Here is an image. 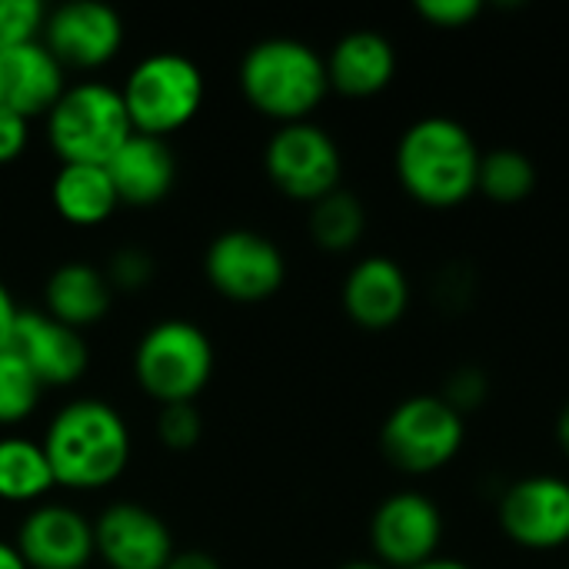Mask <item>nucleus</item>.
Returning <instances> with one entry per match:
<instances>
[{
  "label": "nucleus",
  "instance_id": "nucleus-5",
  "mask_svg": "<svg viewBox=\"0 0 569 569\" xmlns=\"http://www.w3.org/2000/svg\"><path fill=\"white\" fill-rule=\"evenodd\" d=\"M133 133L167 137L183 130L203 107V73L177 50H157L137 60L120 87Z\"/></svg>",
  "mask_w": 569,
  "mask_h": 569
},
{
  "label": "nucleus",
  "instance_id": "nucleus-28",
  "mask_svg": "<svg viewBox=\"0 0 569 569\" xmlns=\"http://www.w3.org/2000/svg\"><path fill=\"white\" fill-rule=\"evenodd\" d=\"M457 413H473V410H480L483 403H487V397H490V377H487V370H480V367H457L453 373H450V380L443 383V393H440Z\"/></svg>",
  "mask_w": 569,
  "mask_h": 569
},
{
  "label": "nucleus",
  "instance_id": "nucleus-29",
  "mask_svg": "<svg viewBox=\"0 0 569 569\" xmlns=\"http://www.w3.org/2000/svg\"><path fill=\"white\" fill-rule=\"evenodd\" d=\"M107 280L113 290H143L153 280V257L140 247H123L107 263Z\"/></svg>",
  "mask_w": 569,
  "mask_h": 569
},
{
  "label": "nucleus",
  "instance_id": "nucleus-36",
  "mask_svg": "<svg viewBox=\"0 0 569 569\" xmlns=\"http://www.w3.org/2000/svg\"><path fill=\"white\" fill-rule=\"evenodd\" d=\"M413 569H473L467 567L463 560H453V557H433V560H427V563H420V567Z\"/></svg>",
  "mask_w": 569,
  "mask_h": 569
},
{
  "label": "nucleus",
  "instance_id": "nucleus-11",
  "mask_svg": "<svg viewBox=\"0 0 569 569\" xmlns=\"http://www.w3.org/2000/svg\"><path fill=\"white\" fill-rule=\"evenodd\" d=\"M500 530L530 553H550L569 543V480L533 473L510 483L497 503Z\"/></svg>",
  "mask_w": 569,
  "mask_h": 569
},
{
  "label": "nucleus",
  "instance_id": "nucleus-3",
  "mask_svg": "<svg viewBox=\"0 0 569 569\" xmlns=\"http://www.w3.org/2000/svg\"><path fill=\"white\" fill-rule=\"evenodd\" d=\"M237 80L243 100L280 127L310 120L330 93L323 53L293 37H267L253 43L240 60Z\"/></svg>",
  "mask_w": 569,
  "mask_h": 569
},
{
  "label": "nucleus",
  "instance_id": "nucleus-1",
  "mask_svg": "<svg viewBox=\"0 0 569 569\" xmlns=\"http://www.w3.org/2000/svg\"><path fill=\"white\" fill-rule=\"evenodd\" d=\"M43 453L53 480L63 490L93 493L107 490L130 467V427L117 407L97 397L63 403L43 433Z\"/></svg>",
  "mask_w": 569,
  "mask_h": 569
},
{
  "label": "nucleus",
  "instance_id": "nucleus-34",
  "mask_svg": "<svg viewBox=\"0 0 569 569\" xmlns=\"http://www.w3.org/2000/svg\"><path fill=\"white\" fill-rule=\"evenodd\" d=\"M0 569H27L23 557L17 553V547L7 543V540H0Z\"/></svg>",
  "mask_w": 569,
  "mask_h": 569
},
{
  "label": "nucleus",
  "instance_id": "nucleus-30",
  "mask_svg": "<svg viewBox=\"0 0 569 569\" xmlns=\"http://www.w3.org/2000/svg\"><path fill=\"white\" fill-rule=\"evenodd\" d=\"M417 13L430 27L460 30V27H470L483 13V3L480 0H417Z\"/></svg>",
  "mask_w": 569,
  "mask_h": 569
},
{
  "label": "nucleus",
  "instance_id": "nucleus-33",
  "mask_svg": "<svg viewBox=\"0 0 569 569\" xmlns=\"http://www.w3.org/2000/svg\"><path fill=\"white\" fill-rule=\"evenodd\" d=\"M163 569H220V563L203 550H183V553H173Z\"/></svg>",
  "mask_w": 569,
  "mask_h": 569
},
{
  "label": "nucleus",
  "instance_id": "nucleus-14",
  "mask_svg": "<svg viewBox=\"0 0 569 569\" xmlns=\"http://www.w3.org/2000/svg\"><path fill=\"white\" fill-rule=\"evenodd\" d=\"M27 569H87L97 557L93 523L67 503L33 507L13 540Z\"/></svg>",
  "mask_w": 569,
  "mask_h": 569
},
{
  "label": "nucleus",
  "instance_id": "nucleus-22",
  "mask_svg": "<svg viewBox=\"0 0 569 569\" xmlns=\"http://www.w3.org/2000/svg\"><path fill=\"white\" fill-rule=\"evenodd\" d=\"M57 487L50 460L40 440L10 433L0 437V500L3 503H43V497Z\"/></svg>",
  "mask_w": 569,
  "mask_h": 569
},
{
  "label": "nucleus",
  "instance_id": "nucleus-26",
  "mask_svg": "<svg viewBox=\"0 0 569 569\" xmlns=\"http://www.w3.org/2000/svg\"><path fill=\"white\" fill-rule=\"evenodd\" d=\"M47 7L40 0H0V50L40 40Z\"/></svg>",
  "mask_w": 569,
  "mask_h": 569
},
{
  "label": "nucleus",
  "instance_id": "nucleus-19",
  "mask_svg": "<svg viewBox=\"0 0 569 569\" xmlns=\"http://www.w3.org/2000/svg\"><path fill=\"white\" fill-rule=\"evenodd\" d=\"M107 173L113 180V190L120 203L130 207H153L160 203L173 180H177V160L167 140L147 137V133H130L123 147L107 160Z\"/></svg>",
  "mask_w": 569,
  "mask_h": 569
},
{
  "label": "nucleus",
  "instance_id": "nucleus-7",
  "mask_svg": "<svg viewBox=\"0 0 569 569\" xmlns=\"http://www.w3.org/2000/svg\"><path fill=\"white\" fill-rule=\"evenodd\" d=\"M467 443V417L457 413L440 393H417L400 400L383 427V457L410 477H427L450 467Z\"/></svg>",
  "mask_w": 569,
  "mask_h": 569
},
{
  "label": "nucleus",
  "instance_id": "nucleus-15",
  "mask_svg": "<svg viewBox=\"0 0 569 569\" xmlns=\"http://www.w3.org/2000/svg\"><path fill=\"white\" fill-rule=\"evenodd\" d=\"M10 350L33 370L43 390L77 383L90 363L83 333L43 310H20Z\"/></svg>",
  "mask_w": 569,
  "mask_h": 569
},
{
  "label": "nucleus",
  "instance_id": "nucleus-8",
  "mask_svg": "<svg viewBox=\"0 0 569 569\" xmlns=\"http://www.w3.org/2000/svg\"><path fill=\"white\" fill-rule=\"evenodd\" d=\"M263 170L283 197L317 203L340 190L343 153L320 123H283L263 147Z\"/></svg>",
  "mask_w": 569,
  "mask_h": 569
},
{
  "label": "nucleus",
  "instance_id": "nucleus-17",
  "mask_svg": "<svg viewBox=\"0 0 569 569\" xmlns=\"http://www.w3.org/2000/svg\"><path fill=\"white\" fill-rule=\"evenodd\" d=\"M330 90L363 100L383 93L397 77V47L380 30H350L323 57Z\"/></svg>",
  "mask_w": 569,
  "mask_h": 569
},
{
  "label": "nucleus",
  "instance_id": "nucleus-37",
  "mask_svg": "<svg viewBox=\"0 0 569 569\" xmlns=\"http://www.w3.org/2000/svg\"><path fill=\"white\" fill-rule=\"evenodd\" d=\"M337 569H387L383 563H377V560H347L343 567Z\"/></svg>",
  "mask_w": 569,
  "mask_h": 569
},
{
  "label": "nucleus",
  "instance_id": "nucleus-16",
  "mask_svg": "<svg viewBox=\"0 0 569 569\" xmlns=\"http://www.w3.org/2000/svg\"><path fill=\"white\" fill-rule=\"evenodd\" d=\"M343 310L363 330H390L410 310V277L407 270L383 253L357 260L343 280Z\"/></svg>",
  "mask_w": 569,
  "mask_h": 569
},
{
  "label": "nucleus",
  "instance_id": "nucleus-2",
  "mask_svg": "<svg viewBox=\"0 0 569 569\" xmlns=\"http://www.w3.org/2000/svg\"><path fill=\"white\" fill-rule=\"evenodd\" d=\"M480 157L483 150L460 120L430 113L400 133L393 170L410 200L430 210H450L477 193Z\"/></svg>",
  "mask_w": 569,
  "mask_h": 569
},
{
  "label": "nucleus",
  "instance_id": "nucleus-9",
  "mask_svg": "<svg viewBox=\"0 0 569 569\" xmlns=\"http://www.w3.org/2000/svg\"><path fill=\"white\" fill-rule=\"evenodd\" d=\"M207 283L230 303H263L287 280L283 250L257 230H223L203 253Z\"/></svg>",
  "mask_w": 569,
  "mask_h": 569
},
{
  "label": "nucleus",
  "instance_id": "nucleus-4",
  "mask_svg": "<svg viewBox=\"0 0 569 569\" xmlns=\"http://www.w3.org/2000/svg\"><path fill=\"white\" fill-rule=\"evenodd\" d=\"M130 133L133 127L120 90L100 80L67 87L47 113V143L60 163L107 167Z\"/></svg>",
  "mask_w": 569,
  "mask_h": 569
},
{
  "label": "nucleus",
  "instance_id": "nucleus-18",
  "mask_svg": "<svg viewBox=\"0 0 569 569\" xmlns=\"http://www.w3.org/2000/svg\"><path fill=\"white\" fill-rule=\"evenodd\" d=\"M67 90L60 60L43 47V40H30L10 50H0V107L20 117H47L50 107Z\"/></svg>",
  "mask_w": 569,
  "mask_h": 569
},
{
  "label": "nucleus",
  "instance_id": "nucleus-27",
  "mask_svg": "<svg viewBox=\"0 0 569 569\" xmlns=\"http://www.w3.org/2000/svg\"><path fill=\"white\" fill-rule=\"evenodd\" d=\"M203 433V420L197 413L193 403H170V407H160V417H157V437L167 450H190L197 447Z\"/></svg>",
  "mask_w": 569,
  "mask_h": 569
},
{
  "label": "nucleus",
  "instance_id": "nucleus-32",
  "mask_svg": "<svg viewBox=\"0 0 569 569\" xmlns=\"http://www.w3.org/2000/svg\"><path fill=\"white\" fill-rule=\"evenodd\" d=\"M20 307L13 303L7 283H0V350H7L13 343V327H17Z\"/></svg>",
  "mask_w": 569,
  "mask_h": 569
},
{
  "label": "nucleus",
  "instance_id": "nucleus-21",
  "mask_svg": "<svg viewBox=\"0 0 569 569\" xmlns=\"http://www.w3.org/2000/svg\"><path fill=\"white\" fill-rule=\"evenodd\" d=\"M50 203L63 223L90 230V227L107 223L117 213L120 197L113 190L107 167L60 163V170L50 180Z\"/></svg>",
  "mask_w": 569,
  "mask_h": 569
},
{
  "label": "nucleus",
  "instance_id": "nucleus-25",
  "mask_svg": "<svg viewBox=\"0 0 569 569\" xmlns=\"http://www.w3.org/2000/svg\"><path fill=\"white\" fill-rule=\"evenodd\" d=\"M40 380L33 370L7 347L0 350V427H17L40 407Z\"/></svg>",
  "mask_w": 569,
  "mask_h": 569
},
{
  "label": "nucleus",
  "instance_id": "nucleus-23",
  "mask_svg": "<svg viewBox=\"0 0 569 569\" xmlns=\"http://www.w3.org/2000/svg\"><path fill=\"white\" fill-rule=\"evenodd\" d=\"M310 237L320 250L327 253H347L360 243L367 230V210L357 193L350 190H333L323 200L310 203Z\"/></svg>",
  "mask_w": 569,
  "mask_h": 569
},
{
  "label": "nucleus",
  "instance_id": "nucleus-31",
  "mask_svg": "<svg viewBox=\"0 0 569 569\" xmlns=\"http://www.w3.org/2000/svg\"><path fill=\"white\" fill-rule=\"evenodd\" d=\"M27 143H30V120L0 107V167L20 160Z\"/></svg>",
  "mask_w": 569,
  "mask_h": 569
},
{
  "label": "nucleus",
  "instance_id": "nucleus-20",
  "mask_svg": "<svg viewBox=\"0 0 569 569\" xmlns=\"http://www.w3.org/2000/svg\"><path fill=\"white\" fill-rule=\"evenodd\" d=\"M110 303H113V287H110L107 273L87 260L60 263L43 283V313H50L53 320H60L80 333L87 327L100 323L107 317Z\"/></svg>",
  "mask_w": 569,
  "mask_h": 569
},
{
  "label": "nucleus",
  "instance_id": "nucleus-13",
  "mask_svg": "<svg viewBox=\"0 0 569 569\" xmlns=\"http://www.w3.org/2000/svg\"><path fill=\"white\" fill-rule=\"evenodd\" d=\"M93 547L107 569H163L177 553L170 527L133 500H117L93 520Z\"/></svg>",
  "mask_w": 569,
  "mask_h": 569
},
{
  "label": "nucleus",
  "instance_id": "nucleus-12",
  "mask_svg": "<svg viewBox=\"0 0 569 569\" xmlns=\"http://www.w3.org/2000/svg\"><path fill=\"white\" fill-rule=\"evenodd\" d=\"M43 47L60 60V67L97 70L110 63L123 47V20L113 7L93 0H73L47 10Z\"/></svg>",
  "mask_w": 569,
  "mask_h": 569
},
{
  "label": "nucleus",
  "instance_id": "nucleus-10",
  "mask_svg": "<svg viewBox=\"0 0 569 569\" xmlns=\"http://www.w3.org/2000/svg\"><path fill=\"white\" fill-rule=\"evenodd\" d=\"M443 513L420 490H397L370 517V550L387 569H413L440 557Z\"/></svg>",
  "mask_w": 569,
  "mask_h": 569
},
{
  "label": "nucleus",
  "instance_id": "nucleus-24",
  "mask_svg": "<svg viewBox=\"0 0 569 569\" xmlns=\"http://www.w3.org/2000/svg\"><path fill=\"white\" fill-rule=\"evenodd\" d=\"M537 190V163L517 147H497L480 157L477 193L493 203H520Z\"/></svg>",
  "mask_w": 569,
  "mask_h": 569
},
{
  "label": "nucleus",
  "instance_id": "nucleus-6",
  "mask_svg": "<svg viewBox=\"0 0 569 569\" xmlns=\"http://www.w3.org/2000/svg\"><path fill=\"white\" fill-rule=\"evenodd\" d=\"M210 337L180 317L153 323L133 350V377L140 390L160 407L193 403L213 377Z\"/></svg>",
  "mask_w": 569,
  "mask_h": 569
},
{
  "label": "nucleus",
  "instance_id": "nucleus-35",
  "mask_svg": "<svg viewBox=\"0 0 569 569\" xmlns=\"http://www.w3.org/2000/svg\"><path fill=\"white\" fill-rule=\"evenodd\" d=\"M557 443H560V450L567 453L569 460V400L567 407L560 410V417H557Z\"/></svg>",
  "mask_w": 569,
  "mask_h": 569
}]
</instances>
